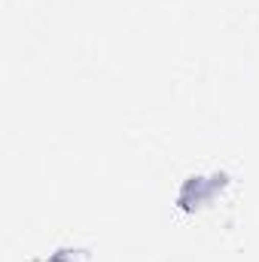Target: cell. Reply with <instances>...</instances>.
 Returning <instances> with one entry per match:
<instances>
[{"label":"cell","mask_w":259,"mask_h":262,"mask_svg":"<svg viewBox=\"0 0 259 262\" xmlns=\"http://www.w3.org/2000/svg\"><path fill=\"white\" fill-rule=\"evenodd\" d=\"M229 183H232V177L223 171V168H213V171H207V174H192L183 186H180V192H177V207H183V210H198V207H204V204H210L213 198H220L226 189H229Z\"/></svg>","instance_id":"6da1fadb"},{"label":"cell","mask_w":259,"mask_h":262,"mask_svg":"<svg viewBox=\"0 0 259 262\" xmlns=\"http://www.w3.org/2000/svg\"><path fill=\"white\" fill-rule=\"evenodd\" d=\"M43 262H89V247H79V244H61V247H55Z\"/></svg>","instance_id":"7a4b0ae2"}]
</instances>
